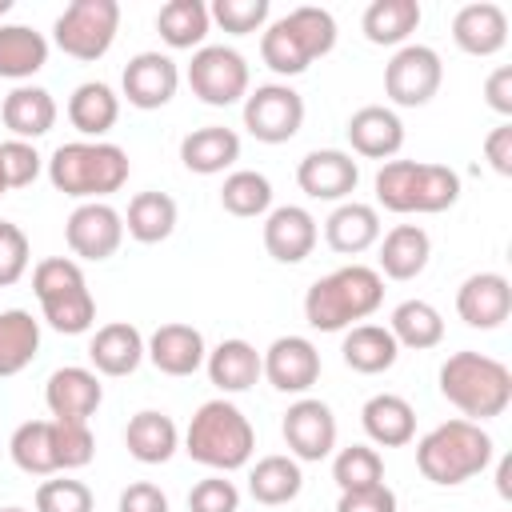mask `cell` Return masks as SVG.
Instances as JSON below:
<instances>
[{
  "mask_svg": "<svg viewBox=\"0 0 512 512\" xmlns=\"http://www.w3.org/2000/svg\"><path fill=\"white\" fill-rule=\"evenodd\" d=\"M176 220H180V208L168 192H136L128 200V212H124V232L136 240V244H160L176 232Z\"/></svg>",
  "mask_w": 512,
  "mask_h": 512,
  "instance_id": "38",
  "label": "cell"
},
{
  "mask_svg": "<svg viewBox=\"0 0 512 512\" xmlns=\"http://www.w3.org/2000/svg\"><path fill=\"white\" fill-rule=\"evenodd\" d=\"M320 240V224L304 204H276L264 216V252L276 264H304Z\"/></svg>",
  "mask_w": 512,
  "mask_h": 512,
  "instance_id": "18",
  "label": "cell"
},
{
  "mask_svg": "<svg viewBox=\"0 0 512 512\" xmlns=\"http://www.w3.org/2000/svg\"><path fill=\"white\" fill-rule=\"evenodd\" d=\"M348 144L364 160H392L404 148V120L388 104H364L344 124Z\"/></svg>",
  "mask_w": 512,
  "mask_h": 512,
  "instance_id": "22",
  "label": "cell"
},
{
  "mask_svg": "<svg viewBox=\"0 0 512 512\" xmlns=\"http://www.w3.org/2000/svg\"><path fill=\"white\" fill-rule=\"evenodd\" d=\"M36 512H96V496L84 480L60 472L40 480L36 488Z\"/></svg>",
  "mask_w": 512,
  "mask_h": 512,
  "instance_id": "44",
  "label": "cell"
},
{
  "mask_svg": "<svg viewBox=\"0 0 512 512\" xmlns=\"http://www.w3.org/2000/svg\"><path fill=\"white\" fill-rule=\"evenodd\" d=\"M320 348L308 336H276L260 352V376L284 396H308L320 380Z\"/></svg>",
  "mask_w": 512,
  "mask_h": 512,
  "instance_id": "15",
  "label": "cell"
},
{
  "mask_svg": "<svg viewBox=\"0 0 512 512\" xmlns=\"http://www.w3.org/2000/svg\"><path fill=\"white\" fill-rule=\"evenodd\" d=\"M188 512H240V488L224 472H212L192 484Z\"/></svg>",
  "mask_w": 512,
  "mask_h": 512,
  "instance_id": "47",
  "label": "cell"
},
{
  "mask_svg": "<svg viewBox=\"0 0 512 512\" xmlns=\"http://www.w3.org/2000/svg\"><path fill=\"white\" fill-rule=\"evenodd\" d=\"M376 272L384 280H416L428 268L432 256V236L420 224H396L376 240Z\"/></svg>",
  "mask_w": 512,
  "mask_h": 512,
  "instance_id": "28",
  "label": "cell"
},
{
  "mask_svg": "<svg viewBox=\"0 0 512 512\" xmlns=\"http://www.w3.org/2000/svg\"><path fill=\"white\" fill-rule=\"evenodd\" d=\"M212 28V16H208V4L204 0H168L160 4L156 12V32L168 48L184 52V48H204V36Z\"/></svg>",
  "mask_w": 512,
  "mask_h": 512,
  "instance_id": "41",
  "label": "cell"
},
{
  "mask_svg": "<svg viewBox=\"0 0 512 512\" xmlns=\"http://www.w3.org/2000/svg\"><path fill=\"white\" fill-rule=\"evenodd\" d=\"M484 160L492 164L496 176H512V124L500 120L488 136H484Z\"/></svg>",
  "mask_w": 512,
  "mask_h": 512,
  "instance_id": "51",
  "label": "cell"
},
{
  "mask_svg": "<svg viewBox=\"0 0 512 512\" xmlns=\"http://www.w3.org/2000/svg\"><path fill=\"white\" fill-rule=\"evenodd\" d=\"M40 352V320L28 308L0 312V380L20 376Z\"/></svg>",
  "mask_w": 512,
  "mask_h": 512,
  "instance_id": "39",
  "label": "cell"
},
{
  "mask_svg": "<svg viewBox=\"0 0 512 512\" xmlns=\"http://www.w3.org/2000/svg\"><path fill=\"white\" fill-rule=\"evenodd\" d=\"M184 452L196 464L228 476V472H236V468H244L252 460L256 428L228 396H216V400H204L192 412V420L184 428Z\"/></svg>",
  "mask_w": 512,
  "mask_h": 512,
  "instance_id": "5",
  "label": "cell"
},
{
  "mask_svg": "<svg viewBox=\"0 0 512 512\" xmlns=\"http://www.w3.org/2000/svg\"><path fill=\"white\" fill-rule=\"evenodd\" d=\"M244 128L260 144H288L304 128V96L288 80L256 84L244 96Z\"/></svg>",
  "mask_w": 512,
  "mask_h": 512,
  "instance_id": "11",
  "label": "cell"
},
{
  "mask_svg": "<svg viewBox=\"0 0 512 512\" xmlns=\"http://www.w3.org/2000/svg\"><path fill=\"white\" fill-rule=\"evenodd\" d=\"M296 184L308 200L344 204V200H352V192L360 184V164L344 148H312L296 164Z\"/></svg>",
  "mask_w": 512,
  "mask_h": 512,
  "instance_id": "16",
  "label": "cell"
},
{
  "mask_svg": "<svg viewBox=\"0 0 512 512\" xmlns=\"http://www.w3.org/2000/svg\"><path fill=\"white\" fill-rule=\"evenodd\" d=\"M304 488V472H300V460H292L288 452H272V456H260L252 468H248V492L256 504L264 508H280V504H292Z\"/></svg>",
  "mask_w": 512,
  "mask_h": 512,
  "instance_id": "37",
  "label": "cell"
},
{
  "mask_svg": "<svg viewBox=\"0 0 512 512\" xmlns=\"http://www.w3.org/2000/svg\"><path fill=\"white\" fill-rule=\"evenodd\" d=\"M420 20H424L420 0H372L360 16V28H364L368 44L404 48V44H412V32L420 28Z\"/></svg>",
  "mask_w": 512,
  "mask_h": 512,
  "instance_id": "35",
  "label": "cell"
},
{
  "mask_svg": "<svg viewBox=\"0 0 512 512\" xmlns=\"http://www.w3.org/2000/svg\"><path fill=\"white\" fill-rule=\"evenodd\" d=\"M336 512H396V492L388 484L360 488V492H340Z\"/></svg>",
  "mask_w": 512,
  "mask_h": 512,
  "instance_id": "50",
  "label": "cell"
},
{
  "mask_svg": "<svg viewBox=\"0 0 512 512\" xmlns=\"http://www.w3.org/2000/svg\"><path fill=\"white\" fill-rule=\"evenodd\" d=\"M28 264H32V244L24 228L12 220H0V288H12L16 280H24Z\"/></svg>",
  "mask_w": 512,
  "mask_h": 512,
  "instance_id": "46",
  "label": "cell"
},
{
  "mask_svg": "<svg viewBox=\"0 0 512 512\" xmlns=\"http://www.w3.org/2000/svg\"><path fill=\"white\" fill-rule=\"evenodd\" d=\"M332 480L340 492H360L384 484V456L372 444H348L332 456Z\"/></svg>",
  "mask_w": 512,
  "mask_h": 512,
  "instance_id": "43",
  "label": "cell"
},
{
  "mask_svg": "<svg viewBox=\"0 0 512 512\" xmlns=\"http://www.w3.org/2000/svg\"><path fill=\"white\" fill-rule=\"evenodd\" d=\"M88 360L96 376H132L144 364V332L128 320L100 324L88 340Z\"/></svg>",
  "mask_w": 512,
  "mask_h": 512,
  "instance_id": "25",
  "label": "cell"
},
{
  "mask_svg": "<svg viewBox=\"0 0 512 512\" xmlns=\"http://www.w3.org/2000/svg\"><path fill=\"white\" fill-rule=\"evenodd\" d=\"M452 40L468 56H496L508 44V12L492 0H472L452 16Z\"/></svg>",
  "mask_w": 512,
  "mask_h": 512,
  "instance_id": "24",
  "label": "cell"
},
{
  "mask_svg": "<svg viewBox=\"0 0 512 512\" xmlns=\"http://www.w3.org/2000/svg\"><path fill=\"white\" fill-rule=\"evenodd\" d=\"M440 396L464 416V420H496L512 404V368L488 352H452L440 364Z\"/></svg>",
  "mask_w": 512,
  "mask_h": 512,
  "instance_id": "3",
  "label": "cell"
},
{
  "mask_svg": "<svg viewBox=\"0 0 512 512\" xmlns=\"http://www.w3.org/2000/svg\"><path fill=\"white\" fill-rule=\"evenodd\" d=\"M376 204L396 216H436L460 200V172L432 160H384L376 180Z\"/></svg>",
  "mask_w": 512,
  "mask_h": 512,
  "instance_id": "4",
  "label": "cell"
},
{
  "mask_svg": "<svg viewBox=\"0 0 512 512\" xmlns=\"http://www.w3.org/2000/svg\"><path fill=\"white\" fill-rule=\"evenodd\" d=\"M56 116H60V108H56L52 92L40 84H16L0 104V120L12 132V140H28V144L48 136L56 128Z\"/></svg>",
  "mask_w": 512,
  "mask_h": 512,
  "instance_id": "26",
  "label": "cell"
},
{
  "mask_svg": "<svg viewBox=\"0 0 512 512\" xmlns=\"http://www.w3.org/2000/svg\"><path fill=\"white\" fill-rule=\"evenodd\" d=\"M484 104L496 112V116H512V64H500L488 72L484 80Z\"/></svg>",
  "mask_w": 512,
  "mask_h": 512,
  "instance_id": "52",
  "label": "cell"
},
{
  "mask_svg": "<svg viewBox=\"0 0 512 512\" xmlns=\"http://www.w3.org/2000/svg\"><path fill=\"white\" fill-rule=\"evenodd\" d=\"M32 292L40 300V316L60 336H84L96 324V300L80 260L72 256H44L32 268Z\"/></svg>",
  "mask_w": 512,
  "mask_h": 512,
  "instance_id": "8",
  "label": "cell"
},
{
  "mask_svg": "<svg viewBox=\"0 0 512 512\" xmlns=\"http://www.w3.org/2000/svg\"><path fill=\"white\" fill-rule=\"evenodd\" d=\"M176 88H180V68L168 52H136L120 72V92L140 112H156L172 104Z\"/></svg>",
  "mask_w": 512,
  "mask_h": 512,
  "instance_id": "17",
  "label": "cell"
},
{
  "mask_svg": "<svg viewBox=\"0 0 512 512\" xmlns=\"http://www.w3.org/2000/svg\"><path fill=\"white\" fill-rule=\"evenodd\" d=\"M340 356H344V364L352 368V372H360V376H380V372H388L392 364H396V356H400V344L392 340V332L384 328V324H352L348 332H344V340H340Z\"/></svg>",
  "mask_w": 512,
  "mask_h": 512,
  "instance_id": "36",
  "label": "cell"
},
{
  "mask_svg": "<svg viewBox=\"0 0 512 512\" xmlns=\"http://www.w3.org/2000/svg\"><path fill=\"white\" fill-rule=\"evenodd\" d=\"M12 12V0H0V16H8Z\"/></svg>",
  "mask_w": 512,
  "mask_h": 512,
  "instance_id": "55",
  "label": "cell"
},
{
  "mask_svg": "<svg viewBox=\"0 0 512 512\" xmlns=\"http://www.w3.org/2000/svg\"><path fill=\"white\" fill-rule=\"evenodd\" d=\"M332 48H336V16L316 4H300L280 20H268V28L260 32V60L284 80L308 72L312 60L328 56Z\"/></svg>",
  "mask_w": 512,
  "mask_h": 512,
  "instance_id": "7",
  "label": "cell"
},
{
  "mask_svg": "<svg viewBox=\"0 0 512 512\" xmlns=\"http://www.w3.org/2000/svg\"><path fill=\"white\" fill-rule=\"evenodd\" d=\"M496 492H500V500H512V456L496 460Z\"/></svg>",
  "mask_w": 512,
  "mask_h": 512,
  "instance_id": "53",
  "label": "cell"
},
{
  "mask_svg": "<svg viewBox=\"0 0 512 512\" xmlns=\"http://www.w3.org/2000/svg\"><path fill=\"white\" fill-rule=\"evenodd\" d=\"M384 304V276L372 264H344L304 292V320L316 332H348Z\"/></svg>",
  "mask_w": 512,
  "mask_h": 512,
  "instance_id": "1",
  "label": "cell"
},
{
  "mask_svg": "<svg viewBox=\"0 0 512 512\" xmlns=\"http://www.w3.org/2000/svg\"><path fill=\"white\" fill-rule=\"evenodd\" d=\"M384 328L400 348H412V352H428L444 340V316L428 300H400Z\"/></svg>",
  "mask_w": 512,
  "mask_h": 512,
  "instance_id": "40",
  "label": "cell"
},
{
  "mask_svg": "<svg viewBox=\"0 0 512 512\" xmlns=\"http://www.w3.org/2000/svg\"><path fill=\"white\" fill-rule=\"evenodd\" d=\"M44 404L52 412V420H80L88 424L96 416V408L104 404V384L92 368L84 364H64L48 376L44 384Z\"/></svg>",
  "mask_w": 512,
  "mask_h": 512,
  "instance_id": "19",
  "label": "cell"
},
{
  "mask_svg": "<svg viewBox=\"0 0 512 512\" xmlns=\"http://www.w3.org/2000/svg\"><path fill=\"white\" fill-rule=\"evenodd\" d=\"M4 192H12V188H8V176H4V160H0V196Z\"/></svg>",
  "mask_w": 512,
  "mask_h": 512,
  "instance_id": "54",
  "label": "cell"
},
{
  "mask_svg": "<svg viewBox=\"0 0 512 512\" xmlns=\"http://www.w3.org/2000/svg\"><path fill=\"white\" fill-rule=\"evenodd\" d=\"M204 356H208L204 332L192 324H180V320L160 324L144 340V360H152V368L164 376H192L204 368Z\"/></svg>",
  "mask_w": 512,
  "mask_h": 512,
  "instance_id": "21",
  "label": "cell"
},
{
  "mask_svg": "<svg viewBox=\"0 0 512 512\" xmlns=\"http://www.w3.org/2000/svg\"><path fill=\"white\" fill-rule=\"evenodd\" d=\"M184 80L192 88L196 100H204L208 108H232V104H244V96L252 92V72H248V60L228 48V44H204L192 52L188 68H184Z\"/></svg>",
  "mask_w": 512,
  "mask_h": 512,
  "instance_id": "10",
  "label": "cell"
},
{
  "mask_svg": "<svg viewBox=\"0 0 512 512\" xmlns=\"http://www.w3.org/2000/svg\"><path fill=\"white\" fill-rule=\"evenodd\" d=\"M444 84V60L428 44H404L384 64V96L396 108H424Z\"/></svg>",
  "mask_w": 512,
  "mask_h": 512,
  "instance_id": "12",
  "label": "cell"
},
{
  "mask_svg": "<svg viewBox=\"0 0 512 512\" xmlns=\"http://www.w3.org/2000/svg\"><path fill=\"white\" fill-rule=\"evenodd\" d=\"M240 160V136L224 124H204V128H192L184 140H180V164L196 176H216L224 168H232Z\"/></svg>",
  "mask_w": 512,
  "mask_h": 512,
  "instance_id": "32",
  "label": "cell"
},
{
  "mask_svg": "<svg viewBox=\"0 0 512 512\" xmlns=\"http://www.w3.org/2000/svg\"><path fill=\"white\" fill-rule=\"evenodd\" d=\"M508 312H512V284L504 272H472L456 288V316L468 328L492 332L508 320Z\"/></svg>",
  "mask_w": 512,
  "mask_h": 512,
  "instance_id": "20",
  "label": "cell"
},
{
  "mask_svg": "<svg viewBox=\"0 0 512 512\" xmlns=\"http://www.w3.org/2000/svg\"><path fill=\"white\" fill-rule=\"evenodd\" d=\"M116 512H168V496H164L160 484L136 480V484H128V488L120 492Z\"/></svg>",
  "mask_w": 512,
  "mask_h": 512,
  "instance_id": "49",
  "label": "cell"
},
{
  "mask_svg": "<svg viewBox=\"0 0 512 512\" xmlns=\"http://www.w3.org/2000/svg\"><path fill=\"white\" fill-rule=\"evenodd\" d=\"M204 372H208V380H212L224 396L248 392V388L260 380V352H256V344H248L244 336H228V340H220L216 348H208Z\"/></svg>",
  "mask_w": 512,
  "mask_h": 512,
  "instance_id": "31",
  "label": "cell"
},
{
  "mask_svg": "<svg viewBox=\"0 0 512 512\" xmlns=\"http://www.w3.org/2000/svg\"><path fill=\"white\" fill-rule=\"evenodd\" d=\"M280 432H284L288 456L300 464H316L336 452V416L316 396H296L280 420Z\"/></svg>",
  "mask_w": 512,
  "mask_h": 512,
  "instance_id": "14",
  "label": "cell"
},
{
  "mask_svg": "<svg viewBox=\"0 0 512 512\" xmlns=\"http://www.w3.org/2000/svg\"><path fill=\"white\" fill-rule=\"evenodd\" d=\"M0 160H4V176H8V188H28L40 172H44V156L36 152V144L28 140H4L0 144Z\"/></svg>",
  "mask_w": 512,
  "mask_h": 512,
  "instance_id": "48",
  "label": "cell"
},
{
  "mask_svg": "<svg viewBox=\"0 0 512 512\" xmlns=\"http://www.w3.org/2000/svg\"><path fill=\"white\" fill-rule=\"evenodd\" d=\"M124 448L132 460L140 464H168L180 448V428L168 412H156V408H144L128 420L124 428Z\"/></svg>",
  "mask_w": 512,
  "mask_h": 512,
  "instance_id": "33",
  "label": "cell"
},
{
  "mask_svg": "<svg viewBox=\"0 0 512 512\" xmlns=\"http://www.w3.org/2000/svg\"><path fill=\"white\" fill-rule=\"evenodd\" d=\"M220 208L240 220H256L272 212V180L256 168H236L220 184Z\"/></svg>",
  "mask_w": 512,
  "mask_h": 512,
  "instance_id": "42",
  "label": "cell"
},
{
  "mask_svg": "<svg viewBox=\"0 0 512 512\" xmlns=\"http://www.w3.org/2000/svg\"><path fill=\"white\" fill-rule=\"evenodd\" d=\"M120 32V4L116 0H72L56 24H52V44L72 56V60H100Z\"/></svg>",
  "mask_w": 512,
  "mask_h": 512,
  "instance_id": "9",
  "label": "cell"
},
{
  "mask_svg": "<svg viewBox=\"0 0 512 512\" xmlns=\"http://www.w3.org/2000/svg\"><path fill=\"white\" fill-rule=\"evenodd\" d=\"M64 240L72 260H108L124 244V212H116L108 200H84L64 220Z\"/></svg>",
  "mask_w": 512,
  "mask_h": 512,
  "instance_id": "13",
  "label": "cell"
},
{
  "mask_svg": "<svg viewBox=\"0 0 512 512\" xmlns=\"http://www.w3.org/2000/svg\"><path fill=\"white\" fill-rule=\"evenodd\" d=\"M8 456L24 476H60L64 472V452H60V420H24L12 440Z\"/></svg>",
  "mask_w": 512,
  "mask_h": 512,
  "instance_id": "23",
  "label": "cell"
},
{
  "mask_svg": "<svg viewBox=\"0 0 512 512\" xmlns=\"http://www.w3.org/2000/svg\"><path fill=\"white\" fill-rule=\"evenodd\" d=\"M0 512H28V508H20V504H8V508H0Z\"/></svg>",
  "mask_w": 512,
  "mask_h": 512,
  "instance_id": "56",
  "label": "cell"
},
{
  "mask_svg": "<svg viewBox=\"0 0 512 512\" xmlns=\"http://www.w3.org/2000/svg\"><path fill=\"white\" fill-rule=\"evenodd\" d=\"M48 36L32 24H0V80L28 84L48 64Z\"/></svg>",
  "mask_w": 512,
  "mask_h": 512,
  "instance_id": "34",
  "label": "cell"
},
{
  "mask_svg": "<svg viewBox=\"0 0 512 512\" xmlns=\"http://www.w3.org/2000/svg\"><path fill=\"white\" fill-rule=\"evenodd\" d=\"M380 236H384L380 212H376V204H364V200H344L324 220V244L340 256H360V252L376 248Z\"/></svg>",
  "mask_w": 512,
  "mask_h": 512,
  "instance_id": "27",
  "label": "cell"
},
{
  "mask_svg": "<svg viewBox=\"0 0 512 512\" xmlns=\"http://www.w3.org/2000/svg\"><path fill=\"white\" fill-rule=\"evenodd\" d=\"M360 424L376 448H404L416 436V408L400 392H376L364 400Z\"/></svg>",
  "mask_w": 512,
  "mask_h": 512,
  "instance_id": "29",
  "label": "cell"
},
{
  "mask_svg": "<svg viewBox=\"0 0 512 512\" xmlns=\"http://www.w3.org/2000/svg\"><path fill=\"white\" fill-rule=\"evenodd\" d=\"M120 120V96L104 80H84L68 96V124L80 132V140H104Z\"/></svg>",
  "mask_w": 512,
  "mask_h": 512,
  "instance_id": "30",
  "label": "cell"
},
{
  "mask_svg": "<svg viewBox=\"0 0 512 512\" xmlns=\"http://www.w3.org/2000/svg\"><path fill=\"white\" fill-rule=\"evenodd\" d=\"M44 172L56 192L84 204V200H108L112 192H120L128 184L132 160L112 140H68L44 160Z\"/></svg>",
  "mask_w": 512,
  "mask_h": 512,
  "instance_id": "2",
  "label": "cell"
},
{
  "mask_svg": "<svg viewBox=\"0 0 512 512\" xmlns=\"http://www.w3.org/2000/svg\"><path fill=\"white\" fill-rule=\"evenodd\" d=\"M492 456H496L492 436L476 420H464V416L444 420L416 440V468L424 472V480L440 488H456L480 476L492 464Z\"/></svg>",
  "mask_w": 512,
  "mask_h": 512,
  "instance_id": "6",
  "label": "cell"
},
{
  "mask_svg": "<svg viewBox=\"0 0 512 512\" xmlns=\"http://www.w3.org/2000/svg\"><path fill=\"white\" fill-rule=\"evenodd\" d=\"M212 24H220L228 36H248V32H264L272 4L268 0H212L208 8Z\"/></svg>",
  "mask_w": 512,
  "mask_h": 512,
  "instance_id": "45",
  "label": "cell"
}]
</instances>
